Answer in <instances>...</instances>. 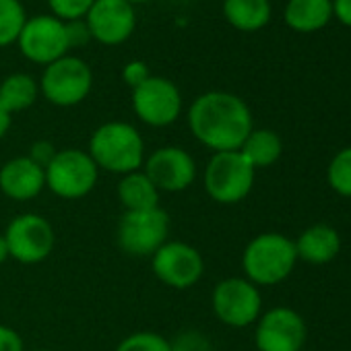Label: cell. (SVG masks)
I'll return each mask as SVG.
<instances>
[{"mask_svg": "<svg viewBox=\"0 0 351 351\" xmlns=\"http://www.w3.org/2000/svg\"><path fill=\"white\" fill-rule=\"evenodd\" d=\"M93 3L95 0H48V7L56 19H60L62 23H69V21L85 19Z\"/></svg>", "mask_w": 351, "mask_h": 351, "instance_id": "484cf974", "label": "cell"}, {"mask_svg": "<svg viewBox=\"0 0 351 351\" xmlns=\"http://www.w3.org/2000/svg\"><path fill=\"white\" fill-rule=\"evenodd\" d=\"M0 351H23V341L11 326L0 324Z\"/></svg>", "mask_w": 351, "mask_h": 351, "instance_id": "f1b7e54d", "label": "cell"}, {"mask_svg": "<svg viewBox=\"0 0 351 351\" xmlns=\"http://www.w3.org/2000/svg\"><path fill=\"white\" fill-rule=\"evenodd\" d=\"M17 44L27 60L44 66L66 56L69 52L66 27L54 15H38L34 19H27Z\"/></svg>", "mask_w": 351, "mask_h": 351, "instance_id": "ba28073f", "label": "cell"}, {"mask_svg": "<svg viewBox=\"0 0 351 351\" xmlns=\"http://www.w3.org/2000/svg\"><path fill=\"white\" fill-rule=\"evenodd\" d=\"M254 184V167L240 151H221L205 169V189L221 205H236L248 197Z\"/></svg>", "mask_w": 351, "mask_h": 351, "instance_id": "277c9868", "label": "cell"}, {"mask_svg": "<svg viewBox=\"0 0 351 351\" xmlns=\"http://www.w3.org/2000/svg\"><path fill=\"white\" fill-rule=\"evenodd\" d=\"M9 126H11V114L3 106H0V138L7 134Z\"/></svg>", "mask_w": 351, "mask_h": 351, "instance_id": "1f68e13d", "label": "cell"}, {"mask_svg": "<svg viewBox=\"0 0 351 351\" xmlns=\"http://www.w3.org/2000/svg\"><path fill=\"white\" fill-rule=\"evenodd\" d=\"M283 17L287 27L298 34L318 32L332 17V0H289Z\"/></svg>", "mask_w": 351, "mask_h": 351, "instance_id": "ac0fdd59", "label": "cell"}, {"mask_svg": "<svg viewBox=\"0 0 351 351\" xmlns=\"http://www.w3.org/2000/svg\"><path fill=\"white\" fill-rule=\"evenodd\" d=\"M228 23L240 32H258L271 19L269 0H223Z\"/></svg>", "mask_w": 351, "mask_h": 351, "instance_id": "d6986e66", "label": "cell"}, {"mask_svg": "<svg viewBox=\"0 0 351 351\" xmlns=\"http://www.w3.org/2000/svg\"><path fill=\"white\" fill-rule=\"evenodd\" d=\"M306 322L291 308H273L261 316L256 326L258 351H302L306 343Z\"/></svg>", "mask_w": 351, "mask_h": 351, "instance_id": "4fadbf2b", "label": "cell"}, {"mask_svg": "<svg viewBox=\"0 0 351 351\" xmlns=\"http://www.w3.org/2000/svg\"><path fill=\"white\" fill-rule=\"evenodd\" d=\"M147 178L157 191L178 193L189 189L197 178L195 159L180 147H161L145 163Z\"/></svg>", "mask_w": 351, "mask_h": 351, "instance_id": "9a60e30c", "label": "cell"}, {"mask_svg": "<svg viewBox=\"0 0 351 351\" xmlns=\"http://www.w3.org/2000/svg\"><path fill=\"white\" fill-rule=\"evenodd\" d=\"M40 351H48V349H40Z\"/></svg>", "mask_w": 351, "mask_h": 351, "instance_id": "e575fe53", "label": "cell"}, {"mask_svg": "<svg viewBox=\"0 0 351 351\" xmlns=\"http://www.w3.org/2000/svg\"><path fill=\"white\" fill-rule=\"evenodd\" d=\"M295 252L298 258L310 263V265H326L330 263L339 250H341V236L335 228L326 223H316L308 230H304L298 238Z\"/></svg>", "mask_w": 351, "mask_h": 351, "instance_id": "e0dca14e", "label": "cell"}, {"mask_svg": "<svg viewBox=\"0 0 351 351\" xmlns=\"http://www.w3.org/2000/svg\"><path fill=\"white\" fill-rule=\"evenodd\" d=\"M143 149L138 130L126 122L101 124L89 141V155L95 165L114 173L136 171L143 163Z\"/></svg>", "mask_w": 351, "mask_h": 351, "instance_id": "3957f363", "label": "cell"}, {"mask_svg": "<svg viewBox=\"0 0 351 351\" xmlns=\"http://www.w3.org/2000/svg\"><path fill=\"white\" fill-rule=\"evenodd\" d=\"M93 75L87 62L69 54L48 64L40 81L44 97L60 108L81 104L89 95Z\"/></svg>", "mask_w": 351, "mask_h": 351, "instance_id": "8992f818", "label": "cell"}, {"mask_svg": "<svg viewBox=\"0 0 351 351\" xmlns=\"http://www.w3.org/2000/svg\"><path fill=\"white\" fill-rule=\"evenodd\" d=\"M149 77H151L149 66H147L143 60H132V62H128V64L124 66V71H122L124 83L130 85L132 89H136L138 85H143Z\"/></svg>", "mask_w": 351, "mask_h": 351, "instance_id": "4316f807", "label": "cell"}, {"mask_svg": "<svg viewBox=\"0 0 351 351\" xmlns=\"http://www.w3.org/2000/svg\"><path fill=\"white\" fill-rule=\"evenodd\" d=\"M169 217L163 209L126 211L118 223V244L130 256L155 254L167 238Z\"/></svg>", "mask_w": 351, "mask_h": 351, "instance_id": "52a82bcc", "label": "cell"}, {"mask_svg": "<svg viewBox=\"0 0 351 351\" xmlns=\"http://www.w3.org/2000/svg\"><path fill=\"white\" fill-rule=\"evenodd\" d=\"M116 351H173V349L161 335L143 330L126 337Z\"/></svg>", "mask_w": 351, "mask_h": 351, "instance_id": "d4e9b609", "label": "cell"}, {"mask_svg": "<svg viewBox=\"0 0 351 351\" xmlns=\"http://www.w3.org/2000/svg\"><path fill=\"white\" fill-rule=\"evenodd\" d=\"M64 27H66L69 48L87 46V42L91 40V34H89V27H87L85 19H81V21H69V23H64Z\"/></svg>", "mask_w": 351, "mask_h": 351, "instance_id": "83f0119b", "label": "cell"}, {"mask_svg": "<svg viewBox=\"0 0 351 351\" xmlns=\"http://www.w3.org/2000/svg\"><path fill=\"white\" fill-rule=\"evenodd\" d=\"M261 293L254 283L230 277L217 283L213 291L215 316L230 326H248L261 316Z\"/></svg>", "mask_w": 351, "mask_h": 351, "instance_id": "30bf717a", "label": "cell"}, {"mask_svg": "<svg viewBox=\"0 0 351 351\" xmlns=\"http://www.w3.org/2000/svg\"><path fill=\"white\" fill-rule=\"evenodd\" d=\"M44 171L46 186L62 199H81L97 182V165L81 149L56 151Z\"/></svg>", "mask_w": 351, "mask_h": 351, "instance_id": "5b68a950", "label": "cell"}, {"mask_svg": "<svg viewBox=\"0 0 351 351\" xmlns=\"http://www.w3.org/2000/svg\"><path fill=\"white\" fill-rule=\"evenodd\" d=\"M132 108L145 124L167 126L178 120L182 112V95L171 81L151 75L132 89Z\"/></svg>", "mask_w": 351, "mask_h": 351, "instance_id": "9c48e42d", "label": "cell"}, {"mask_svg": "<svg viewBox=\"0 0 351 351\" xmlns=\"http://www.w3.org/2000/svg\"><path fill=\"white\" fill-rule=\"evenodd\" d=\"M9 256L19 263L32 265L44 261L54 248V230L52 226L34 213H25L15 217L5 234Z\"/></svg>", "mask_w": 351, "mask_h": 351, "instance_id": "8fae6325", "label": "cell"}, {"mask_svg": "<svg viewBox=\"0 0 351 351\" xmlns=\"http://www.w3.org/2000/svg\"><path fill=\"white\" fill-rule=\"evenodd\" d=\"M85 23L91 40L104 46H120L132 36L136 15L134 7L126 0H95L85 17Z\"/></svg>", "mask_w": 351, "mask_h": 351, "instance_id": "5bb4252c", "label": "cell"}, {"mask_svg": "<svg viewBox=\"0 0 351 351\" xmlns=\"http://www.w3.org/2000/svg\"><path fill=\"white\" fill-rule=\"evenodd\" d=\"M46 186V171L32 157H15L0 169V191L9 199L29 201Z\"/></svg>", "mask_w": 351, "mask_h": 351, "instance_id": "2e32d148", "label": "cell"}, {"mask_svg": "<svg viewBox=\"0 0 351 351\" xmlns=\"http://www.w3.org/2000/svg\"><path fill=\"white\" fill-rule=\"evenodd\" d=\"M295 244L275 232H267L250 240L242 254V267L250 283L277 285L287 279L295 267Z\"/></svg>", "mask_w": 351, "mask_h": 351, "instance_id": "7a4b0ae2", "label": "cell"}, {"mask_svg": "<svg viewBox=\"0 0 351 351\" xmlns=\"http://www.w3.org/2000/svg\"><path fill=\"white\" fill-rule=\"evenodd\" d=\"M189 124L193 134L215 153L240 151L242 143L252 132V114L238 95L207 91L193 101Z\"/></svg>", "mask_w": 351, "mask_h": 351, "instance_id": "6da1fadb", "label": "cell"}, {"mask_svg": "<svg viewBox=\"0 0 351 351\" xmlns=\"http://www.w3.org/2000/svg\"><path fill=\"white\" fill-rule=\"evenodd\" d=\"M9 258V246H7V240L5 236H0V265Z\"/></svg>", "mask_w": 351, "mask_h": 351, "instance_id": "d6a6232c", "label": "cell"}, {"mask_svg": "<svg viewBox=\"0 0 351 351\" xmlns=\"http://www.w3.org/2000/svg\"><path fill=\"white\" fill-rule=\"evenodd\" d=\"M326 178L330 189L341 195L351 199V147L341 149L328 163Z\"/></svg>", "mask_w": 351, "mask_h": 351, "instance_id": "cb8c5ba5", "label": "cell"}, {"mask_svg": "<svg viewBox=\"0 0 351 351\" xmlns=\"http://www.w3.org/2000/svg\"><path fill=\"white\" fill-rule=\"evenodd\" d=\"M54 155H56V151H54L52 143H48V141H38V143L32 147V155H29V157H32L40 167L46 169V165L52 161Z\"/></svg>", "mask_w": 351, "mask_h": 351, "instance_id": "f546056e", "label": "cell"}, {"mask_svg": "<svg viewBox=\"0 0 351 351\" xmlns=\"http://www.w3.org/2000/svg\"><path fill=\"white\" fill-rule=\"evenodd\" d=\"M126 3H130V5H141V3H147V0H126Z\"/></svg>", "mask_w": 351, "mask_h": 351, "instance_id": "836d02e7", "label": "cell"}, {"mask_svg": "<svg viewBox=\"0 0 351 351\" xmlns=\"http://www.w3.org/2000/svg\"><path fill=\"white\" fill-rule=\"evenodd\" d=\"M205 271L203 256L184 242H165L153 254V273L169 287H193Z\"/></svg>", "mask_w": 351, "mask_h": 351, "instance_id": "7c38bea8", "label": "cell"}, {"mask_svg": "<svg viewBox=\"0 0 351 351\" xmlns=\"http://www.w3.org/2000/svg\"><path fill=\"white\" fill-rule=\"evenodd\" d=\"M283 145L277 132L267 130V128H258L246 136V141L240 147V153L248 159V163L256 169V167H267L273 165L279 157H281Z\"/></svg>", "mask_w": 351, "mask_h": 351, "instance_id": "7402d4cb", "label": "cell"}, {"mask_svg": "<svg viewBox=\"0 0 351 351\" xmlns=\"http://www.w3.org/2000/svg\"><path fill=\"white\" fill-rule=\"evenodd\" d=\"M332 15L347 27H351V0H332Z\"/></svg>", "mask_w": 351, "mask_h": 351, "instance_id": "4dcf8cb0", "label": "cell"}, {"mask_svg": "<svg viewBox=\"0 0 351 351\" xmlns=\"http://www.w3.org/2000/svg\"><path fill=\"white\" fill-rule=\"evenodd\" d=\"M118 197L126 211H145L159 207V191L153 186L145 171L126 173L118 184Z\"/></svg>", "mask_w": 351, "mask_h": 351, "instance_id": "ffe728a7", "label": "cell"}, {"mask_svg": "<svg viewBox=\"0 0 351 351\" xmlns=\"http://www.w3.org/2000/svg\"><path fill=\"white\" fill-rule=\"evenodd\" d=\"M25 21V7L19 0H0V48L17 44Z\"/></svg>", "mask_w": 351, "mask_h": 351, "instance_id": "603a6c76", "label": "cell"}, {"mask_svg": "<svg viewBox=\"0 0 351 351\" xmlns=\"http://www.w3.org/2000/svg\"><path fill=\"white\" fill-rule=\"evenodd\" d=\"M38 91H40V87L32 75H25V73L9 75L3 83H0V106H3L9 114L23 112L36 104Z\"/></svg>", "mask_w": 351, "mask_h": 351, "instance_id": "44dd1931", "label": "cell"}]
</instances>
